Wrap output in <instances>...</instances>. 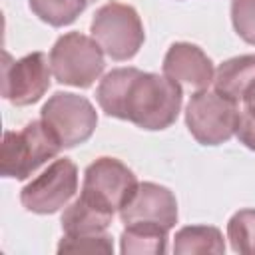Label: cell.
<instances>
[{
    "label": "cell",
    "instance_id": "1",
    "mask_svg": "<svg viewBox=\"0 0 255 255\" xmlns=\"http://www.w3.org/2000/svg\"><path fill=\"white\" fill-rule=\"evenodd\" d=\"M96 100L106 116L131 122L147 131H159L177 120L183 90L165 74L129 66L108 72L98 84Z\"/></svg>",
    "mask_w": 255,
    "mask_h": 255
},
{
    "label": "cell",
    "instance_id": "19",
    "mask_svg": "<svg viewBox=\"0 0 255 255\" xmlns=\"http://www.w3.org/2000/svg\"><path fill=\"white\" fill-rule=\"evenodd\" d=\"M231 22L237 36L255 46V0H231Z\"/></svg>",
    "mask_w": 255,
    "mask_h": 255
},
{
    "label": "cell",
    "instance_id": "3",
    "mask_svg": "<svg viewBox=\"0 0 255 255\" xmlns=\"http://www.w3.org/2000/svg\"><path fill=\"white\" fill-rule=\"evenodd\" d=\"M92 38L114 62L131 60L143 46L145 32L137 10L129 4L110 0L100 6L90 24Z\"/></svg>",
    "mask_w": 255,
    "mask_h": 255
},
{
    "label": "cell",
    "instance_id": "21",
    "mask_svg": "<svg viewBox=\"0 0 255 255\" xmlns=\"http://www.w3.org/2000/svg\"><path fill=\"white\" fill-rule=\"evenodd\" d=\"M90 2H94V0H90Z\"/></svg>",
    "mask_w": 255,
    "mask_h": 255
},
{
    "label": "cell",
    "instance_id": "11",
    "mask_svg": "<svg viewBox=\"0 0 255 255\" xmlns=\"http://www.w3.org/2000/svg\"><path fill=\"white\" fill-rule=\"evenodd\" d=\"M161 70L167 78L175 80L177 84H187L197 90H203L213 84L215 76L211 58L199 46L189 42L171 44L163 56Z\"/></svg>",
    "mask_w": 255,
    "mask_h": 255
},
{
    "label": "cell",
    "instance_id": "17",
    "mask_svg": "<svg viewBox=\"0 0 255 255\" xmlns=\"http://www.w3.org/2000/svg\"><path fill=\"white\" fill-rule=\"evenodd\" d=\"M227 239L235 253L255 255V209H239L227 221Z\"/></svg>",
    "mask_w": 255,
    "mask_h": 255
},
{
    "label": "cell",
    "instance_id": "8",
    "mask_svg": "<svg viewBox=\"0 0 255 255\" xmlns=\"http://www.w3.org/2000/svg\"><path fill=\"white\" fill-rule=\"evenodd\" d=\"M78 191V167L72 159L60 157L52 161L40 175L26 183L20 191V203L26 211L48 215L68 205Z\"/></svg>",
    "mask_w": 255,
    "mask_h": 255
},
{
    "label": "cell",
    "instance_id": "13",
    "mask_svg": "<svg viewBox=\"0 0 255 255\" xmlns=\"http://www.w3.org/2000/svg\"><path fill=\"white\" fill-rule=\"evenodd\" d=\"M114 215L102 211L100 207L92 205L90 201H86L84 197H78L76 201H72L64 213H62V229L64 235H98V233H106L110 223H112Z\"/></svg>",
    "mask_w": 255,
    "mask_h": 255
},
{
    "label": "cell",
    "instance_id": "16",
    "mask_svg": "<svg viewBox=\"0 0 255 255\" xmlns=\"http://www.w3.org/2000/svg\"><path fill=\"white\" fill-rule=\"evenodd\" d=\"M88 4L90 0H28L30 10L54 28H64L76 22Z\"/></svg>",
    "mask_w": 255,
    "mask_h": 255
},
{
    "label": "cell",
    "instance_id": "14",
    "mask_svg": "<svg viewBox=\"0 0 255 255\" xmlns=\"http://www.w3.org/2000/svg\"><path fill=\"white\" fill-rule=\"evenodd\" d=\"M169 229L159 225H124L120 251L124 255H161L167 251Z\"/></svg>",
    "mask_w": 255,
    "mask_h": 255
},
{
    "label": "cell",
    "instance_id": "10",
    "mask_svg": "<svg viewBox=\"0 0 255 255\" xmlns=\"http://www.w3.org/2000/svg\"><path fill=\"white\" fill-rule=\"evenodd\" d=\"M118 213L124 225L143 223L171 229L177 223V199L169 187L143 181Z\"/></svg>",
    "mask_w": 255,
    "mask_h": 255
},
{
    "label": "cell",
    "instance_id": "9",
    "mask_svg": "<svg viewBox=\"0 0 255 255\" xmlns=\"http://www.w3.org/2000/svg\"><path fill=\"white\" fill-rule=\"evenodd\" d=\"M50 56L44 52H32L20 60H12L4 54L2 66V96L12 106H32L50 88Z\"/></svg>",
    "mask_w": 255,
    "mask_h": 255
},
{
    "label": "cell",
    "instance_id": "4",
    "mask_svg": "<svg viewBox=\"0 0 255 255\" xmlns=\"http://www.w3.org/2000/svg\"><path fill=\"white\" fill-rule=\"evenodd\" d=\"M50 66L58 84L84 90L104 74L106 60L102 46L92 36L68 32L54 42Z\"/></svg>",
    "mask_w": 255,
    "mask_h": 255
},
{
    "label": "cell",
    "instance_id": "7",
    "mask_svg": "<svg viewBox=\"0 0 255 255\" xmlns=\"http://www.w3.org/2000/svg\"><path fill=\"white\" fill-rule=\"evenodd\" d=\"M139 181L135 173L126 163L104 155L86 167L80 197L114 215L128 203Z\"/></svg>",
    "mask_w": 255,
    "mask_h": 255
},
{
    "label": "cell",
    "instance_id": "18",
    "mask_svg": "<svg viewBox=\"0 0 255 255\" xmlns=\"http://www.w3.org/2000/svg\"><path fill=\"white\" fill-rule=\"evenodd\" d=\"M58 253H114L112 235L98 233V235H64L58 243Z\"/></svg>",
    "mask_w": 255,
    "mask_h": 255
},
{
    "label": "cell",
    "instance_id": "12",
    "mask_svg": "<svg viewBox=\"0 0 255 255\" xmlns=\"http://www.w3.org/2000/svg\"><path fill=\"white\" fill-rule=\"evenodd\" d=\"M213 90L239 104L255 94V54L225 60L213 76Z\"/></svg>",
    "mask_w": 255,
    "mask_h": 255
},
{
    "label": "cell",
    "instance_id": "2",
    "mask_svg": "<svg viewBox=\"0 0 255 255\" xmlns=\"http://www.w3.org/2000/svg\"><path fill=\"white\" fill-rule=\"evenodd\" d=\"M60 149L62 143L42 120H34L18 131L8 129L0 145V173L12 179H28Z\"/></svg>",
    "mask_w": 255,
    "mask_h": 255
},
{
    "label": "cell",
    "instance_id": "6",
    "mask_svg": "<svg viewBox=\"0 0 255 255\" xmlns=\"http://www.w3.org/2000/svg\"><path fill=\"white\" fill-rule=\"evenodd\" d=\"M40 120L54 131L64 149L86 143L98 126V112L92 102L72 92H56L42 106Z\"/></svg>",
    "mask_w": 255,
    "mask_h": 255
},
{
    "label": "cell",
    "instance_id": "20",
    "mask_svg": "<svg viewBox=\"0 0 255 255\" xmlns=\"http://www.w3.org/2000/svg\"><path fill=\"white\" fill-rule=\"evenodd\" d=\"M243 108L239 110V126H237V139L255 151V94L241 102Z\"/></svg>",
    "mask_w": 255,
    "mask_h": 255
},
{
    "label": "cell",
    "instance_id": "15",
    "mask_svg": "<svg viewBox=\"0 0 255 255\" xmlns=\"http://www.w3.org/2000/svg\"><path fill=\"white\" fill-rule=\"evenodd\" d=\"M173 253H225L223 233L213 225H187L181 227L173 237Z\"/></svg>",
    "mask_w": 255,
    "mask_h": 255
},
{
    "label": "cell",
    "instance_id": "5",
    "mask_svg": "<svg viewBox=\"0 0 255 255\" xmlns=\"http://www.w3.org/2000/svg\"><path fill=\"white\" fill-rule=\"evenodd\" d=\"M185 126L201 145H221L237 133L239 108L215 90H197L185 108Z\"/></svg>",
    "mask_w": 255,
    "mask_h": 255
}]
</instances>
